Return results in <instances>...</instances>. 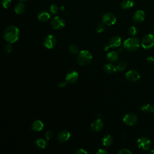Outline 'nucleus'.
Wrapping results in <instances>:
<instances>
[{
	"label": "nucleus",
	"mask_w": 154,
	"mask_h": 154,
	"mask_svg": "<svg viewBox=\"0 0 154 154\" xmlns=\"http://www.w3.org/2000/svg\"><path fill=\"white\" fill-rule=\"evenodd\" d=\"M145 18V13L142 10H137L133 16V20L137 23L142 22Z\"/></svg>",
	"instance_id": "obj_14"
},
{
	"label": "nucleus",
	"mask_w": 154,
	"mask_h": 154,
	"mask_svg": "<svg viewBox=\"0 0 154 154\" xmlns=\"http://www.w3.org/2000/svg\"><path fill=\"white\" fill-rule=\"evenodd\" d=\"M52 27L55 29H60L65 26V20L60 16H55L51 21Z\"/></svg>",
	"instance_id": "obj_7"
},
{
	"label": "nucleus",
	"mask_w": 154,
	"mask_h": 154,
	"mask_svg": "<svg viewBox=\"0 0 154 154\" xmlns=\"http://www.w3.org/2000/svg\"><path fill=\"white\" fill-rule=\"evenodd\" d=\"M70 137V133L66 130H63L58 133L57 135V140L60 143H64L67 141Z\"/></svg>",
	"instance_id": "obj_15"
},
{
	"label": "nucleus",
	"mask_w": 154,
	"mask_h": 154,
	"mask_svg": "<svg viewBox=\"0 0 154 154\" xmlns=\"http://www.w3.org/2000/svg\"><path fill=\"white\" fill-rule=\"evenodd\" d=\"M25 10V5L22 2H18L14 7V10L17 14H20L24 12Z\"/></svg>",
	"instance_id": "obj_21"
},
{
	"label": "nucleus",
	"mask_w": 154,
	"mask_h": 154,
	"mask_svg": "<svg viewBox=\"0 0 154 154\" xmlns=\"http://www.w3.org/2000/svg\"><path fill=\"white\" fill-rule=\"evenodd\" d=\"M53 132L51 130H48L45 134V137L47 140H49L53 137Z\"/></svg>",
	"instance_id": "obj_33"
},
{
	"label": "nucleus",
	"mask_w": 154,
	"mask_h": 154,
	"mask_svg": "<svg viewBox=\"0 0 154 154\" xmlns=\"http://www.w3.org/2000/svg\"><path fill=\"white\" fill-rule=\"evenodd\" d=\"M141 45L139 39L137 37L127 38L123 43L124 48L130 52H134L138 49Z\"/></svg>",
	"instance_id": "obj_3"
},
{
	"label": "nucleus",
	"mask_w": 154,
	"mask_h": 154,
	"mask_svg": "<svg viewBox=\"0 0 154 154\" xmlns=\"http://www.w3.org/2000/svg\"><path fill=\"white\" fill-rule=\"evenodd\" d=\"M97 154H108V152L104 149H99L97 152Z\"/></svg>",
	"instance_id": "obj_35"
},
{
	"label": "nucleus",
	"mask_w": 154,
	"mask_h": 154,
	"mask_svg": "<svg viewBox=\"0 0 154 154\" xmlns=\"http://www.w3.org/2000/svg\"><path fill=\"white\" fill-rule=\"evenodd\" d=\"M151 141L146 137H141L137 141V145L138 148L143 150H147L151 147Z\"/></svg>",
	"instance_id": "obj_5"
},
{
	"label": "nucleus",
	"mask_w": 154,
	"mask_h": 154,
	"mask_svg": "<svg viewBox=\"0 0 154 154\" xmlns=\"http://www.w3.org/2000/svg\"><path fill=\"white\" fill-rule=\"evenodd\" d=\"M125 78L128 81L135 82L140 79V75L136 70H130L126 73Z\"/></svg>",
	"instance_id": "obj_11"
},
{
	"label": "nucleus",
	"mask_w": 154,
	"mask_h": 154,
	"mask_svg": "<svg viewBox=\"0 0 154 154\" xmlns=\"http://www.w3.org/2000/svg\"><path fill=\"white\" fill-rule=\"evenodd\" d=\"M1 4L4 8H7L10 6L11 0H2Z\"/></svg>",
	"instance_id": "obj_31"
},
{
	"label": "nucleus",
	"mask_w": 154,
	"mask_h": 154,
	"mask_svg": "<svg viewBox=\"0 0 154 154\" xmlns=\"http://www.w3.org/2000/svg\"><path fill=\"white\" fill-rule=\"evenodd\" d=\"M49 11L52 14H56L58 11V7L55 4H52L49 7Z\"/></svg>",
	"instance_id": "obj_29"
},
{
	"label": "nucleus",
	"mask_w": 154,
	"mask_h": 154,
	"mask_svg": "<svg viewBox=\"0 0 154 154\" xmlns=\"http://www.w3.org/2000/svg\"><path fill=\"white\" fill-rule=\"evenodd\" d=\"M67 83V82L66 80L65 81H60L59 82L58 85L59 87H65Z\"/></svg>",
	"instance_id": "obj_36"
},
{
	"label": "nucleus",
	"mask_w": 154,
	"mask_h": 154,
	"mask_svg": "<svg viewBox=\"0 0 154 154\" xmlns=\"http://www.w3.org/2000/svg\"><path fill=\"white\" fill-rule=\"evenodd\" d=\"M18 1H20V2H23V1H28V0H18Z\"/></svg>",
	"instance_id": "obj_39"
},
{
	"label": "nucleus",
	"mask_w": 154,
	"mask_h": 154,
	"mask_svg": "<svg viewBox=\"0 0 154 154\" xmlns=\"http://www.w3.org/2000/svg\"><path fill=\"white\" fill-rule=\"evenodd\" d=\"M113 142V138L109 134L105 135L102 138V144L105 147H109Z\"/></svg>",
	"instance_id": "obj_20"
},
{
	"label": "nucleus",
	"mask_w": 154,
	"mask_h": 154,
	"mask_svg": "<svg viewBox=\"0 0 154 154\" xmlns=\"http://www.w3.org/2000/svg\"><path fill=\"white\" fill-rule=\"evenodd\" d=\"M13 47L11 43H8L7 44H6L5 45V46L4 48V50L6 54H10L13 51Z\"/></svg>",
	"instance_id": "obj_27"
},
{
	"label": "nucleus",
	"mask_w": 154,
	"mask_h": 154,
	"mask_svg": "<svg viewBox=\"0 0 154 154\" xmlns=\"http://www.w3.org/2000/svg\"><path fill=\"white\" fill-rule=\"evenodd\" d=\"M106 60L111 63L116 61L119 58V53L116 51H112L106 54Z\"/></svg>",
	"instance_id": "obj_18"
},
{
	"label": "nucleus",
	"mask_w": 154,
	"mask_h": 154,
	"mask_svg": "<svg viewBox=\"0 0 154 154\" xmlns=\"http://www.w3.org/2000/svg\"><path fill=\"white\" fill-rule=\"evenodd\" d=\"M69 51L72 54H77L79 52L78 46L74 44H72L69 46Z\"/></svg>",
	"instance_id": "obj_25"
},
{
	"label": "nucleus",
	"mask_w": 154,
	"mask_h": 154,
	"mask_svg": "<svg viewBox=\"0 0 154 154\" xmlns=\"http://www.w3.org/2000/svg\"><path fill=\"white\" fill-rule=\"evenodd\" d=\"M75 153L76 154H87L88 152L84 149H79L76 151Z\"/></svg>",
	"instance_id": "obj_34"
},
{
	"label": "nucleus",
	"mask_w": 154,
	"mask_h": 154,
	"mask_svg": "<svg viewBox=\"0 0 154 154\" xmlns=\"http://www.w3.org/2000/svg\"><path fill=\"white\" fill-rule=\"evenodd\" d=\"M137 29L134 26H131L128 28V33L132 36H135L137 34Z\"/></svg>",
	"instance_id": "obj_28"
},
{
	"label": "nucleus",
	"mask_w": 154,
	"mask_h": 154,
	"mask_svg": "<svg viewBox=\"0 0 154 154\" xmlns=\"http://www.w3.org/2000/svg\"><path fill=\"white\" fill-rule=\"evenodd\" d=\"M104 30H105V26L103 23H99L96 26V31L97 32L100 33L103 32Z\"/></svg>",
	"instance_id": "obj_30"
},
{
	"label": "nucleus",
	"mask_w": 154,
	"mask_h": 154,
	"mask_svg": "<svg viewBox=\"0 0 154 154\" xmlns=\"http://www.w3.org/2000/svg\"><path fill=\"white\" fill-rule=\"evenodd\" d=\"M153 32H154V31H153Z\"/></svg>",
	"instance_id": "obj_41"
},
{
	"label": "nucleus",
	"mask_w": 154,
	"mask_h": 154,
	"mask_svg": "<svg viewBox=\"0 0 154 154\" xmlns=\"http://www.w3.org/2000/svg\"><path fill=\"white\" fill-rule=\"evenodd\" d=\"M127 63L125 61H120V62H119V63L117 65V69L118 70H124L126 67H127Z\"/></svg>",
	"instance_id": "obj_26"
},
{
	"label": "nucleus",
	"mask_w": 154,
	"mask_h": 154,
	"mask_svg": "<svg viewBox=\"0 0 154 154\" xmlns=\"http://www.w3.org/2000/svg\"><path fill=\"white\" fill-rule=\"evenodd\" d=\"M147 61L149 63H154V58H153V57L150 56V57H147Z\"/></svg>",
	"instance_id": "obj_37"
},
{
	"label": "nucleus",
	"mask_w": 154,
	"mask_h": 154,
	"mask_svg": "<svg viewBox=\"0 0 154 154\" xmlns=\"http://www.w3.org/2000/svg\"><path fill=\"white\" fill-rule=\"evenodd\" d=\"M123 52V49H122V48H120V49H119L118 50V53H121V52Z\"/></svg>",
	"instance_id": "obj_38"
},
{
	"label": "nucleus",
	"mask_w": 154,
	"mask_h": 154,
	"mask_svg": "<svg viewBox=\"0 0 154 154\" xmlns=\"http://www.w3.org/2000/svg\"><path fill=\"white\" fill-rule=\"evenodd\" d=\"M141 110L144 112L150 113L154 112V108L152 105L150 103L144 104L141 106Z\"/></svg>",
	"instance_id": "obj_23"
},
{
	"label": "nucleus",
	"mask_w": 154,
	"mask_h": 154,
	"mask_svg": "<svg viewBox=\"0 0 154 154\" xmlns=\"http://www.w3.org/2000/svg\"><path fill=\"white\" fill-rule=\"evenodd\" d=\"M122 43L121 37L118 35H114L112 37L108 42V43L104 46V51H107L110 48L119 47Z\"/></svg>",
	"instance_id": "obj_8"
},
{
	"label": "nucleus",
	"mask_w": 154,
	"mask_h": 154,
	"mask_svg": "<svg viewBox=\"0 0 154 154\" xmlns=\"http://www.w3.org/2000/svg\"><path fill=\"white\" fill-rule=\"evenodd\" d=\"M78 77L79 74L78 72L76 70H72L67 74L65 80L67 82V83L73 84L78 80Z\"/></svg>",
	"instance_id": "obj_12"
},
{
	"label": "nucleus",
	"mask_w": 154,
	"mask_h": 154,
	"mask_svg": "<svg viewBox=\"0 0 154 154\" xmlns=\"http://www.w3.org/2000/svg\"><path fill=\"white\" fill-rule=\"evenodd\" d=\"M57 44L56 37L51 34L47 35L43 42V45L45 48L49 49H53Z\"/></svg>",
	"instance_id": "obj_10"
},
{
	"label": "nucleus",
	"mask_w": 154,
	"mask_h": 154,
	"mask_svg": "<svg viewBox=\"0 0 154 154\" xmlns=\"http://www.w3.org/2000/svg\"><path fill=\"white\" fill-rule=\"evenodd\" d=\"M134 4V0H123L121 3V7L123 9H128L133 7Z\"/></svg>",
	"instance_id": "obj_24"
},
{
	"label": "nucleus",
	"mask_w": 154,
	"mask_h": 154,
	"mask_svg": "<svg viewBox=\"0 0 154 154\" xmlns=\"http://www.w3.org/2000/svg\"><path fill=\"white\" fill-rule=\"evenodd\" d=\"M102 21L104 25L106 26H111L116 22V17L112 13L108 12L103 15Z\"/></svg>",
	"instance_id": "obj_6"
},
{
	"label": "nucleus",
	"mask_w": 154,
	"mask_h": 154,
	"mask_svg": "<svg viewBox=\"0 0 154 154\" xmlns=\"http://www.w3.org/2000/svg\"><path fill=\"white\" fill-rule=\"evenodd\" d=\"M142 47L145 49H150L154 46V35L151 34H147L145 35L141 42Z\"/></svg>",
	"instance_id": "obj_4"
},
{
	"label": "nucleus",
	"mask_w": 154,
	"mask_h": 154,
	"mask_svg": "<svg viewBox=\"0 0 154 154\" xmlns=\"http://www.w3.org/2000/svg\"><path fill=\"white\" fill-rule=\"evenodd\" d=\"M50 14L46 11H41L37 14V18L41 22H46L50 19Z\"/></svg>",
	"instance_id": "obj_17"
},
{
	"label": "nucleus",
	"mask_w": 154,
	"mask_h": 154,
	"mask_svg": "<svg viewBox=\"0 0 154 154\" xmlns=\"http://www.w3.org/2000/svg\"><path fill=\"white\" fill-rule=\"evenodd\" d=\"M91 129L93 131L96 132H98L99 131H100L103 127V122L101 120V119H96L95 120H94L91 123Z\"/></svg>",
	"instance_id": "obj_13"
},
{
	"label": "nucleus",
	"mask_w": 154,
	"mask_h": 154,
	"mask_svg": "<svg viewBox=\"0 0 154 154\" xmlns=\"http://www.w3.org/2000/svg\"><path fill=\"white\" fill-rule=\"evenodd\" d=\"M93 56L90 52L87 50H82L78 53L77 57V63L81 66L88 65L92 61Z\"/></svg>",
	"instance_id": "obj_2"
},
{
	"label": "nucleus",
	"mask_w": 154,
	"mask_h": 154,
	"mask_svg": "<svg viewBox=\"0 0 154 154\" xmlns=\"http://www.w3.org/2000/svg\"><path fill=\"white\" fill-rule=\"evenodd\" d=\"M19 33V29L16 26L10 25L5 29L3 37L7 43H13L18 40Z\"/></svg>",
	"instance_id": "obj_1"
},
{
	"label": "nucleus",
	"mask_w": 154,
	"mask_h": 154,
	"mask_svg": "<svg viewBox=\"0 0 154 154\" xmlns=\"http://www.w3.org/2000/svg\"><path fill=\"white\" fill-rule=\"evenodd\" d=\"M150 153H154V150H151V151H150Z\"/></svg>",
	"instance_id": "obj_40"
},
{
	"label": "nucleus",
	"mask_w": 154,
	"mask_h": 154,
	"mask_svg": "<svg viewBox=\"0 0 154 154\" xmlns=\"http://www.w3.org/2000/svg\"><path fill=\"white\" fill-rule=\"evenodd\" d=\"M103 70L108 74H111V73H113L114 72H116L117 70V67H116L114 64H111V63H109V64H105L103 66Z\"/></svg>",
	"instance_id": "obj_19"
},
{
	"label": "nucleus",
	"mask_w": 154,
	"mask_h": 154,
	"mask_svg": "<svg viewBox=\"0 0 154 154\" xmlns=\"http://www.w3.org/2000/svg\"><path fill=\"white\" fill-rule=\"evenodd\" d=\"M138 117L137 115L133 112H129L125 115L123 118V122L128 126H132L137 123Z\"/></svg>",
	"instance_id": "obj_9"
},
{
	"label": "nucleus",
	"mask_w": 154,
	"mask_h": 154,
	"mask_svg": "<svg viewBox=\"0 0 154 154\" xmlns=\"http://www.w3.org/2000/svg\"><path fill=\"white\" fill-rule=\"evenodd\" d=\"M44 127V123L40 120H35L31 125V129L34 131H41Z\"/></svg>",
	"instance_id": "obj_16"
},
{
	"label": "nucleus",
	"mask_w": 154,
	"mask_h": 154,
	"mask_svg": "<svg viewBox=\"0 0 154 154\" xmlns=\"http://www.w3.org/2000/svg\"><path fill=\"white\" fill-rule=\"evenodd\" d=\"M132 152L128 149H122L117 152V154H131Z\"/></svg>",
	"instance_id": "obj_32"
},
{
	"label": "nucleus",
	"mask_w": 154,
	"mask_h": 154,
	"mask_svg": "<svg viewBox=\"0 0 154 154\" xmlns=\"http://www.w3.org/2000/svg\"><path fill=\"white\" fill-rule=\"evenodd\" d=\"M35 144L37 148L40 149H44L47 147L48 143L46 140L42 138H40L35 141Z\"/></svg>",
	"instance_id": "obj_22"
}]
</instances>
